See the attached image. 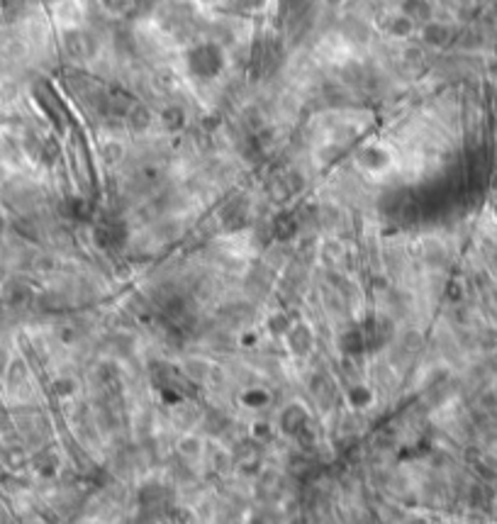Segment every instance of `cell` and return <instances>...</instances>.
<instances>
[{
	"label": "cell",
	"instance_id": "1",
	"mask_svg": "<svg viewBox=\"0 0 497 524\" xmlns=\"http://www.w3.org/2000/svg\"><path fill=\"white\" fill-rule=\"evenodd\" d=\"M373 30L385 42H407L412 35H417V25L397 5H388L373 15Z\"/></svg>",
	"mask_w": 497,
	"mask_h": 524
},
{
	"label": "cell",
	"instance_id": "3",
	"mask_svg": "<svg viewBox=\"0 0 497 524\" xmlns=\"http://www.w3.org/2000/svg\"><path fill=\"white\" fill-rule=\"evenodd\" d=\"M52 18L57 20V25H62L64 30H79V27L86 25V20H88V8L81 0H57L52 8Z\"/></svg>",
	"mask_w": 497,
	"mask_h": 524
},
{
	"label": "cell",
	"instance_id": "2",
	"mask_svg": "<svg viewBox=\"0 0 497 524\" xmlns=\"http://www.w3.org/2000/svg\"><path fill=\"white\" fill-rule=\"evenodd\" d=\"M417 35L424 49H446L456 40V27L451 22H441L439 18H434L424 22V25H419Z\"/></svg>",
	"mask_w": 497,
	"mask_h": 524
},
{
	"label": "cell",
	"instance_id": "4",
	"mask_svg": "<svg viewBox=\"0 0 497 524\" xmlns=\"http://www.w3.org/2000/svg\"><path fill=\"white\" fill-rule=\"evenodd\" d=\"M195 5H202V8H217V5H224L227 0H193Z\"/></svg>",
	"mask_w": 497,
	"mask_h": 524
},
{
	"label": "cell",
	"instance_id": "5",
	"mask_svg": "<svg viewBox=\"0 0 497 524\" xmlns=\"http://www.w3.org/2000/svg\"><path fill=\"white\" fill-rule=\"evenodd\" d=\"M319 3H322L324 8H329V10H336V8H341V5L349 3V0H319Z\"/></svg>",
	"mask_w": 497,
	"mask_h": 524
}]
</instances>
